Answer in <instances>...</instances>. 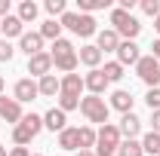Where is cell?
<instances>
[{
  "label": "cell",
  "mask_w": 160,
  "mask_h": 156,
  "mask_svg": "<svg viewBox=\"0 0 160 156\" xmlns=\"http://www.w3.org/2000/svg\"><path fill=\"white\" fill-rule=\"evenodd\" d=\"M59 25H62V28H68L74 37H83V40L99 34V28H96V16H86V12H71V9H68V12L59 19Z\"/></svg>",
  "instance_id": "cell-1"
},
{
  "label": "cell",
  "mask_w": 160,
  "mask_h": 156,
  "mask_svg": "<svg viewBox=\"0 0 160 156\" xmlns=\"http://www.w3.org/2000/svg\"><path fill=\"white\" fill-rule=\"evenodd\" d=\"M111 28L120 34V40H136L142 34V21L132 16V12H126V9H120L114 6L111 9Z\"/></svg>",
  "instance_id": "cell-2"
},
{
  "label": "cell",
  "mask_w": 160,
  "mask_h": 156,
  "mask_svg": "<svg viewBox=\"0 0 160 156\" xmlns=\"http://www.w3.org/2000/svg\"><path fill=\"white\" fill-rule=\"evenodd\" d=\"M40 129H43V117H40V113H25L19 126H12V141H16V147H28V144L40 135Z\"/></svg>",
  "instance_id": "cell-3"
},
{
  "label": "cell",
  "mask_w": 160,
  "mask_h": 156,
  "mask_svg": "<svg viewBox=\"0 0 160 156\" xmlns=\"http://www.w3.org/2000/svg\"><path fill=\"white\" fill-rule=\"evenodd\" d=\"M120 141H123V135H120V129L114 126V122H105V126H99V138H96V156H114L120 147Z\"/></svg>",
  "instance_id": "cell-4"
},
{
  "label": "cell",
  "mask_w": 160,
  "mask_h": 156,
  "mask_svg": "<svg viewBox=\"0 0 160 156\" xmlns=\"http://www.w3.org/2000/svg\"><path fill=\"white\" fill-rule=\"evenodd\" d=\"M80 113L86 117V122H99V126H105V122H108V113H111V107H108L105 98L86 95V98H80Z\"/></svg>",
  "instance_id": "cell-5"
},
{
  "label": "cell",
  "mask_w": 160,
  "mask_h": 156,
  "mask_svg": "<svg viewBox=\"0 0 160 156\" xmlns=\"http://www.w3.org/2000/svg\"><path fill=\"white\" fill-rule=\"evenodd\" d=\"M136 74H139V80L148 89H157L160 86V61L154 55H142L139 64H136Z\"/></svg>",
  "instance_id": "cell-6"
},
{
  "label": "cell",
  "mask_w": 160,
  "mask_h": 156,
  "mask_svg": "<svg viewBox=\"0 0 160 156\" xmlns=\"http://www.w3.org/2000/svg\"><path fill=\"white\" fill-rule=\"evenodd\" d=\"M12 98H16L19 104H28V101L40 98L37 80H31V77H22V80H16V86H12Z\"/></svg>",
  "instance_id": "cell-7"
},
{
  "label": "cell",
  "mask_w": 160,
  "mask_h": 156,
  "mask_svg": "<svg viewBox=\"0 0 160 156\" xmlns=\"http://www.w3.org/2000/svg\"><path fill=\"white\" fill-rule=\"evenodd\" d=\"M22 117H25V110H22L19 101H16V98L0 95V119H3V122H12V126H19Z\"/></svg>",
  "instance_id": "cell-8"
},
{
  "label": "cell",
  "mask_w": 160,
  "mask_h": 156,
  "mask_svg": "<svg viewBox=\"0 0 160 156\" xmlns=\"http://www.w3.org/2000/svg\"><path fill=\"white\" fill-rule=\"evenodd\" d=\"M28 74H31V80L34 77H46V74H52V55L49 52H37V55H31L28 58Z\"/></svg>",
  "instance_id": "cell-9"
},
{
  "label": "cell",
  "mask_w": 160,
  "mask_h": 156,
  "mask_svg": "<svg viewBox=\"0 0 160 156\" xmlns=\"http://www.w3.org/2000/svg\"><path fill=\"white\" fill-rule=\"evenodd\" d=\"M120 34L114 31V28H102L99 34H96V46H99V52L105 55V52H117L120 49Z\"/></svg>",
  "instance_id": "cell-10"
},
{
  "label": "cell",
  "mask_w": 160,
  "mask_h": 156,
  "mask_svg": "<svg viewBox=\"0 0 160 156\" xmlns=\"http://www.w3.org/2000/svg\"><path fill=\"white\" fill-rule=\"evenodd\" d=\"M52 67L62 71V74H74L80 67V58H77V49H68V52H56L52 55Z\"/></svg>",
  "instance_id": "cell-11"
},
{
  "label": "cell",
  "mask_w": 160,
  "mask_h": 156,
  "mask_svg": "<svg viewBox=\"0 0 160 156\" xmlns=\"http://www.w3.org/2000/svg\"><path fill=\"white\" fill-rule=\"evenodd\" d=\"M117 129H120V135H123V141H136L142 135V119L136 113H123L120 122H117Z\"/></svg>",
  "instance_id": "cell-12"
},
{
  "label": "cell",
  "mask_w": 160,
  "mask_h": 156,
  "mask_svg": "<svg viewBox=\"0 0 160 156\" xmlns=\"http://www.w3.org/2000/svg\"><path fill=\"white\" fill-rule=\"evenodd\" d=\"M43 43H46V40L40 37V31H25V34L19 37V49L28 55V58H31V55L43 52Z\"/></svg>",
  "instance_id": "cell-13"
},
{
  "label": "cell",
  "mask_w": 160,
  "mask_h": 156,
  "mask_svg": "<svg viewBox=\"0 0 160 156\" xmlns=\"http://www.w3.org/2000/svg\"><path fill=\"white\" fill-rule=\"evenodd\" d=\"M139 58H142L139 43H136V40H123V43H120V49H117V61L123 64V67H126V64H132V67H136Z\"/></svg>",
  "instance_id": "cell-14"
},
{
  "label": "cell",
  "mask_w": 160,
  "mask_h": 156,
  "mask_svg": "<svg viewBox=\"0 0 160 156\" xmlns=\"http://www.w3.org/2000/svg\"><path fill=\"white\" fill-rule=\"evenodd\" d=\"M132 92H126V89H114L111 98H108V107L111 110H120V113H132Z\"/></svg>",
  "instance_id": "cell-15"
},
{
  "label": "cell",
  "mask_w": 160,
  "mask_h": 156,
  "mask_svg": "<svg viewBox=\"0 0 160 156\" xmlns=\"http://www.w3.org/2000/svg\"><path fill=\"white\" fill-rule=\"evenodd\" d=\"M43 129H49V132H65V129H68V113L59 110V107H49V110L43 113Z\"/></svg>",
  "instance_id": "cell-16"
},
{
  "label": "cell",
  "mask_w": 160,
  "mask_h": 156,
  "mask_svg": "<svg viewBox=\"0 0 160 156\" xmlns=\"http://www.w3.org/2000/svg\"><path fill=\"white\" fill-rule=\"evenodd\" d=\"M83 86L89 89V95H99V98H102V95H105V89H108L111 83L105 80V74H102V67H96V71H89V74L83 77Z\"/></svg>",
  "instance_id": "cell-17"
},
{
  "label": "cell",
  "mask_w": 160,
  "mask_h": 156,
  "mask_svg": "<svg viewBox=\"0 0 160 156\" xmlns=\"http://www.w3.org/2000/svg\"><path fill=\"white\" fill-rule=\"evenodd\" d=\"M77 58H80V64H86L89 71H96L105 55L99 52V46H96V43H86V46H80V49H77Z\"/></svg>",
  "instance_id": "cell-18"
},
{
  "label": "cell",
  "mask_w": 160,
  "mask_h": 156,
  "mask_svg": "<svg viewBox=\"0 0 160 156\" xmlns=\"http://www.w3.org/2000/svg\"><path fill=\"white\" fill-rule=\"evenodd\" d=\"M25 34V25H22V19L19 16H6V19H0V37L3 40H9V37H22Z\"/></svg>",
  "instance_id": "cell-19"
},
{
  "label": "cell",
  "mask_w": 160,
  "mask_h": 156,
  "mask_svg": "<svg viewBox=\"0 0 160 156\" xmlns=\"http://www.w3.org/2000/svg\"><path fill=\"white\" fill-rule=\"evenodd\" d=\"M59 147L68 150V153H77V150H80V135H77L74 126H68L65 132H59Z\"/></svg>",
  "instance_id": "cell-20"
},
{
  "label": "cell",
  "mask_w": 160,
  "mask_h": 156,
  "mask_svg": "<svg viewBox=\"0 0 160 156\" xmlns=\"http://www.w3.org/2000/svg\"><path fill=\"white\" fill-rule=\"evenodd\" d=\"M37 89H40V95H43V98H56V95H59V77H56V74L40 77L37 80Z\"/></svg>",
  "instance_id": "cell-21"
},
{
  "label": "cell",
  "mask_w": 160,
  "mask_h": 156,
  "mask_svg": "<svg viewBox=\"0 0 160 156\" xmlns=\"http://www.w3.org/2000/svg\"><path fill=\"white\" fill-rule=\"evenodd\" d=\"M16 16L22 19V25H28V21H34V19L40 16V6L34 3V0H22V3H19V12H16Z\"/></svg>",
  "instance_id": "cell-22"
},
{
  "label": "cell",
  "mask_w": 160,
  "mask_h": 156,
  "mask_svg": "<svg viewBox=\"0 0 160 156\" xmlns=\"http://www.w3.org/2000/svg\"><path fill=\"white\" fill-rule=\"evenodd\" d=\"M123 71H126V67H123L120 61H105V67H102V74H105V80H108V83H120V80L126 77Z\"/></svg>",
  "instance_id": "cell-23"
},
{
  "label": "cell",
  "mask_w": 160,
  "mask_h": 156,
  "mask_svg": "<svg viewBox=\"0 0 160 156\" xmlns=\"http://www.w3.org/2000/svg\"><path fill=\"white\" fill-rule=\"evenodd\" d=\"M40 37L56 43V40L62 37V25H59V19H46V21H43V25H40Z\"/></svg>",
  "instance_id": "cell-24"
},
{
  "label": "cell",
  "mask_w": 160,
  "mask_h": 156,
  "mask_svg": "<svg viewBox=\"0 0 160 156\" xmlns=\"http://www.w3.org/2000/svg\"><path fill=\"white\" fill-rule=\"evenodd\" d=\"M99 9H111V0H77V12H99Z\"/></svg>",
  "instance_id": "cell-25"
},
{
  "label": "cell",
  "mask_w": 160,
  "mask_h": 156,
  "mask_svg": "<svg viewBox=\"0 0 160 156\" xmlns=\"http://www.w3.org/2000/svg\"><path fill=\"white\" fill-rule=\"evenodd\" d=\"M77 135H80V150H92V147H96V138H99V132H96L92 126H80Z\"/></svg>",
  "instance_id": "cell-26"
},
{
  "label": "cell",
  "mask_w": 160,
  "mask_h": 156,
  "mask_svg": "<svg viewBox=\"0 0 160 156\" xmlns=\"http://www.w3.org/2000/svg\"><path fill=\"white\" fill-rule=\"evenodd\" d=\"M142 150L151 156H160V135L157 132H148V135H142Z\"/></svg>",
  "instance_id": "cell-27"
},
{
  "label": "cell",
  "mask_w": 160,
  "mask_h": 156,
  "mask_svg": "<svg viewBox=\"0 0 160 156\" xmlns=\"http://www.w3.org/2000/svg\"><path fill=\"white\" fill-rule=\"evenodd\" d=\"M117 156H145V150H142V141H120Z\"/></svg>",
  "instance_id": "cell-28"
},
{
  "label": "cell",
  "mask_w": 160,
  "mask_h": 156,
  "mask_svg": "<svg viewBox=\"0 0 160 156\" xmlns=\"http://www.w3.org/2000/svg\"><path fill=\"white\" fill-rule=\"evenodd\" d=\"M43 9H46L52 19H56V16L62 19V16L68 12V3H65V0H46V3H43Z\"/></svg>",
  "instance_id": "cell-29"
},
{
  "label": "cell",
  "mask_w": 160,
  "mask_h": 156,
  "mask_svg": "<svg viewBox=\"0 0 160 156\" xmlns=\"http://www.w3.org/2000/svg\"><path fill=\"white\" fill-rule=\"evenodd\" d=\"M139 9L145 12V16L157 19V16H160V0H139Z\"/></svg>",
  "instance_id": "cell-30"
},
{
  "label": "cell",
  "mask_w": 160,
  "mask_h": 156,
  "mask_svg": "<svg viewBox=\"0 0 160 156\" xmlns=\"http://www.w3.org/2000/svg\"><path fill=\"white\" fill-rule=\"evenodd\" d=\"M145 104H148V110H160V86H157V89H148Z\"/></svg>",
  "instance_id": "cell-31"
},
{
  "label": "cell",
  "mask_w": 160,
  "mask_h": 156,
  "mask_svg": "<svg viewBox=\"0 0 160 156\" xmlns=\"http://www.w3.org/2000/svg\"><path fill=\"white\" fill-rule=\"evenodd\" d=\"M12 55H16V49H12V43L0 37V61H6V64H9V61H12Z\"/></svg>",
  "instance_id": "cell-32"
},
{
  "label": "cell",
  "mask_w": 160,
  "mask_h": 156,
  "mask_svg": "<svg viewBox=\"0 0 160 156\" xmlns=\"http://www.w3.org/2000/svg\"><path fill=\"white\" fill-rule=\"evenodd\" d=\"M68 49H74V43H71V40H65V37H59L52 46H49V55H56V52H68Z\"/></svg>",
  "instance_id": "cell-33"
},
{
  "label": "cell",
  "mask_w": 160,
  "mask_h": 156,
  "mask_svg": "<svg viewBox=\"0 0 160 156\" xmlns=\"http://www.w3.org/2000/svg\"><path fill=\"white\" fill-rule=\"evenodd\" d=\"M151 132L160 135V110H151Z\"/></svg>",
  "instance_id": "cell-34"
},
{
  "label": "cell",
  "mask_w": 160,
  "mask_h": 156,
  "mask_svg": "<svg viewBox=\"0 0 160 156\" xmlns=\"http://www.w3.org/2000/svg\"><path fill=\"white\" fill-rule=\"evenodd\" d=\"M9 156H31V150H28V147H12Z\"/></svg>",
  "instance_id": "cell-35"
},
{
  "label": "cell",
  "mask_w": 160,
  "mask_h": 156,
  "mask_svg": "<svg viewBox=\"0 0 160 156\" xmlns=\"http://www.w3.org/2000/svg\"><path fill=\"white\" fill-rule=\"evenodd\" d=\"M151 55H154V58H157V61H160V37H157V40H154V43H151Z\"/></svg>",
  "instance_id": "cell-36"
},
{
  "label": "cell",
  "mask_w": 160,
  "mask_h": 156,
  "mask_svg": "<svg viewBox=\"0 0 160 156\" xmlns=\"http://www.w3.org/2000/svg\"><path fill=\"white\" fill-rule=\"evenodd\" d=\"M9 16V0H0V19Z\"/></svg>",
  "instance_id": "cell-37"
},
{
  "label": "cell",
  "mask_w": 160,
  "mask_h": 156,
  "mask_svg": "<svg viewBox=\"0 0 160 156\" xmlns=\"http://www.w3.org/2000/svg\"><path fill=\"white\" fill-rule=\"evenodd\" d=\"M74 156H96V150H77Z\"/></svg>",
  "instance_id": "cell-38"
},
{
  "label": "cell",
  "mask_w": 160,
  "mask_h": 156,
  "mask_svg": "<svg viewBox=\"0 0 160 156\" xmlns=\"http://www.w3.org/2000/svg\"><path fill=\"white\" fill-rule=\"evenodd\" d=\"M154 31H157V37H160V16L154 19Z\"/></svg>",
  "instance_id": "cell-39"
},
{
  "label": "cell",
  "mask_w": 160,
  "mask_h": 156,
  "mask_svg": "<svg viewBox=\"0 0 160 156\" xmlns=\"http://www.w3.org/2000/svg\"><path fill=\"white\" fill-rule=\"evenodd\" d=\"M3 89H6V80L0 77V95H3Z\"/></svg>",
  "instance_id": "cell-40"
},
{
  "label": "cell",
  "mask_w": 160,
  "mask_h": 156,
  "mask_svg": "<svg viewBox=\"0 0 160 156\" xmlns=\"http://www.w3.org/2000/svg\"><path fill=\"white\" fill-rule=\"evenodd\" d=\"M0 156H9V153H6V147H3V144H0Z\"/></svg>",
  "instance_id": "cell-41"
},
{
  "label": "cell",
  "mask_w": 160,
  "mask_h": 156,
  "mask_svg": "<svg viewBox=\"0 0 160 156\" xmlns=\"http://www.w3.org/2000/svg\"><path fill=\"white\" fill-rule=\"evenodd\" d=\"M31 156H43V153H31Z\"/></svg>",
  "instance_id": "cell-42"
}]
</instances>
